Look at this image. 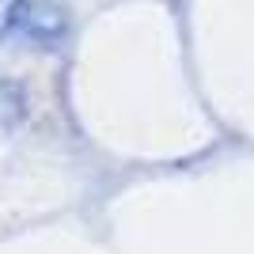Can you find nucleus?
Instances as JSON below:
<instances>
[{
    "instance_id": "nucleus-1",
    "label": "nucleus",
    "mask_w": 254,
    "mask_h": 254,
    "mask_svg": "<svg viewBox=\"0 0 254 254\" xmlns=\"http://www.w3.org/2000/svg\"><path fill=\"white\" fill-rule=\"evenodd\" d=\"M4 34L27 38L38 46H53L64 34V19L53 8H46L42 0H11L4 11Z\"/></svg>"
}]
</instances>
